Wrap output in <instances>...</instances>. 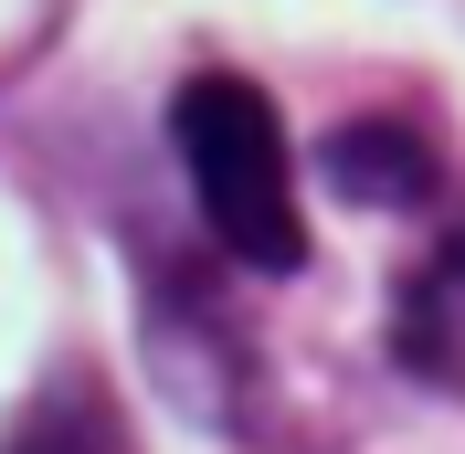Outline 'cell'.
I'll return each mask as SVG.
<instances>
[{"label":"cell","instance_id":"cell-1","mask_svg":"<svg viewBox=\"0 0 465 454\" xmlns=\"http://www.w3.org/2000/svg\"><path fill=\"white\" fill-rule=\"evenodd\" d=\"M180 170L202 191V222L232 264L254 275H296L307 264V222H296V170H286V127L243 74H191L170 106Z\"/></svg>","mask_w":465,"mask_h":454},{"label":"cell","instance_id":"cell-4","mask_svg":"<svg viewBox=\"0 0 465 454\" xmlns=\"http://www.w3.org/2000/svg\"><path fill=\"white\" fill-rule=\"evenodd\" d=\"M0 454H138V433H127V412H116V391L95 370H64V380L32 391V412L11 423Z\"/></svg>","mask_w":465,"mask_h":454},{"label":"cell","instance_id":"cell-3","mask_svg":"<svg viewBox=\"0 0 465 454\" xmlns=\"http://www.w3.org/2000/svg\"><path fill=\"white\" fill-rule=\"evenodd\" d=\"M328 180L371 212H412V201H434V138L402 127V116H360V127L328 138Z\"/></svg>","mask_w":465,"mask_h":454},{"label":"cell","instance_id":"cell-2","mask_svg":"<svg viewBox=\"0 0 465 454\" xmlns=\"http://www.w3.org/2000/svg\"><path fill=\"white\" fill-rule=\"evenodd\" d=\"M391 360H412L423 380H465V222L434 243V264L402 285L391 307Z\"/></svg>","mask_w":465,"mask_h":454}]
</instances>
